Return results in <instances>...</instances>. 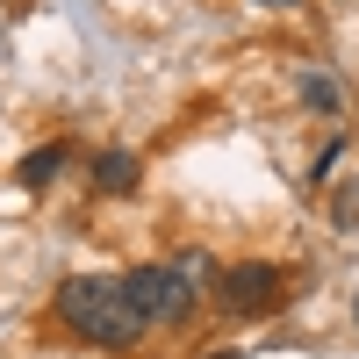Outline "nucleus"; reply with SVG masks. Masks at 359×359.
Wrapping results in <instances>:
<instances>
[{
	"label": "nucleus",
	"instance_id": "0eeeda50",
	"mask_svg": "<svg viewBox=\"0 0 359 359\" xmlns=\"http://www.w3.org/2000/svg\"><path fill=\"white\" fill-rule=\"evenodd\" d=\"M338 165H345V137H338V144H323V151H316L309 180H338Z\"/></svg>",
	"mask_w": 359,
	"mask_h": 359
},
{
	"label": "nucleus",
	"instance_id": "1a4fd4ad",
	"mask_svg": "<svg viewBox=\"0 0 359 359\" xmlns=\"http://www.w3.org/2000/svg\"><path fill=\"white\" fill-rule=\"evenodd\" d=\"M352 316H359V302H352Z\"/></svg>",
	"mask_w": 359,
	"mask_h": 359
},
{
	"label": "nucleus",
	"instance_id": "39448f33",
	"mask_svg": "<svg viewBox=\"0 0 359 359\" xmlns=\"http://www.w3.org/2000/svg\"><path fill=\"white\" fill-rule=\"evenodd\" d=\"M94 187L101 194H130L137 187V151H101L94 158Z\"/></svg>",
	"mask_w": 359,
	"mask_h": 359
},
{
	"label": "nucleus",
	"instance_id": "7ed1b4c3",
	"mask_svg": "<svg viewBox=\"0 0 359 359\" xmlns=\"http://www.w3.org/2000/svg\"><path fill=\"white\" fill-rule=\"evenodd\" d=\"M208 294L223 302V316H273L287 302V273L266 266V259H245V266H230V273L208 280Z\"/></svg>",
	"mask_w": 359,
	"mask_h": 359
},
{
	"label": "nucleus",
	"instance_id": "423d86ee",
	"mask_svg": "<svg viewBox=\"0 0 359 359\" xmlns=\"http://www.w3.org/2000/svg\"><path fill=\"white\" fill-rule=\"evenodd\" d=\"M302 108H309V115H338V108H345V86L323 79V72H309V79H302Z\"/></svg>",
	"mask_w": 359,
	"mask_h": 359
},
{
	"label": "nucleus",
	"instance_id": "f257e3e1",
	"mask_svg": "<svg viewBox=\"0 0 359 359\" xmlns=\"http://www.w3.org/2000/svg\"><path fill=\"white\" fill-rule=\"evenodd\" d=\"M50 316L65 323L79 345H94V352H137L144 331H151V323L137 316L130 287L115 280V273H72V280H57Z\"/></svg>",
	"mask_w": 359,
	"mask_h": 359
},
{
	"label": "nucleus",
	"instance_id": "6e6552de",
	"mask_svg": "<svg viewBox=\"0 0 359 359\" xmlns=\"http://www.w3.org/2000/svg\"><path fill=\"white\" fill-rule=\"evenodd\" d=\"M259 8H294V0H259Z\"/></svg>",
	"mask_w": 359,
	"mask_h": 359
},
{
	"label": "nucleus",
	"instance_id": "f03ea898",
	"mask_svg": "<svg viewBox=\"0 0 359 359\" xmlns=\"http://www.w3.org/2000/svg\"><path fill=\"white\" fill-rule=\"evenodd\" d=\"M123 287H130V302H137V316H144V323H187V316H194V294H201V287L187 280V266H180V259L130 266Z\"/></svg>",
	"mask_w": 359,
	"mask_h": 359
},
{
	"label": "nucleus",
	"instance_id": "20e7f679",
	"mask_svg": "<svg viewBox=\"0 0 359 359\" xmlns=\"http://www.w3.org/2000/svg\"><path fill=\"white\" fill-rule=\"evenodd\" d=\"M65 165H72L65 144H36V151H22V165H15V187H22V194H50Z\"/></svg>",
	"mask_w": 359,
	"mask_h": 359
}]
</instances>
